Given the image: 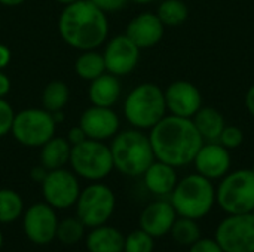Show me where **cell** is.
<instances>
[{
    "label": "cell",
    "instance_id": "cell-3",
    "mask_svg": "<svg viewBox=\"0 0 254 252\" xmlns=\"http://www.w3.org/2000/svg\"><path fill=\"white\" fill-rule=\"evenodd\" d=\"M109 147L115 169L127 177H141L155 162L149 134L135 128L119 131L112 138Z\"/></svg>",
    "mask_w": 254,
    "mask_h": 252
},
{
    "label": "cell",
    "instance_id": "cell-21",
    "mask_svg": "<svg viewBox=\"0 0 254 252\" xmlns=\"http://www.w3.org/2000/svg\"><path fill=\"white\" fill-rule=\"evenodd\" d=\"M124 241L122 232L109 224L92 227L85 235L88 252H124Z\"/></svg>",
    "mask_w": 254,
    "mask_h": 252
},
{
    "label": "cell",
    "instance_id": "cell-15",
    "mask_svg": "<svg viewBox=\"0 0 254 252\" xmlns=\"http://www.w3.org/2000/svg\"><path fill=\"white\" fill-rule=\"evenodd\" d=\"M192 165L199 175L211 181H219L232 169L231 150L223 147L219 141H204Z\"/></svg>",
    "mask_w": 254,
    "mask_h": 252
},
{
    "label": "cell",
    "instance_id": "cell-4",
    "mask_svg": "<svg viewBox=\"0 0 254 252\" xmlns=\"http://www.w3.org/2000/svg\"><path fill=\"white\" fill-rule=\"evenodd\" d=\"M168 198L179 217L199 221L216 206V186L214 181L193 172L179 178Z\"/></svg>",
    "mask_w": 254,
    "mask_h": 252
},
{
    "label": "cell",
    "instance_id": "cell-17",
    "mask_svg": "<svg viewBox=\"0 0 254 252\" xmlns=\"http://www.w3.org/2000/svg\"><path fill=\"white\" fill-rule=\"evenodd\" d=\"M177 212L174 211L170 201L159 199L149 203L140 214L138 224L146 233L155 239L170 235L174 221L177 220Z\"/></svg>",
    "mask_w": 254,
    "mask_h": 252
},
{
    "label": "cell",
    "instance_id": "cell-28",
    "mask_svg": "<svg viewBox=\"0 0 254 252\" xmlns=\"http://www.w3.org/2000/svg\"><path fill=\"white\" fill-rule=\"evenodd\" d=\"M156 15L167 27H180L189 18V9L182 0H162L156 9Z\"/></svg>",
    "mask_w": 254,
    "mask_h": 252
},
{
    "label": "cell",
    "instance_id": "cell-39",
    "mask_svg": "<svg viewBox=\"0 0 254 252\" xmlns=\"http://www.w3.org/2000/svg\"><path fill=\"white\" fill-rule=\"evenodd\" d=\"M244 104H246V108H247L249 114L254 119V85H252L247 89V94L244 97Z\"/></svg>",
    "mask_w": 254,
    "mask_h": 252
},
{
    "label": "cell",
    "instance_id": "cell-24",
    "mask_svg": "<svg viewBox=\"0 0 254 252\" xmlns=\"http://www.w3.org/2000/svg\"><path fill=\"white\" fill-rule=\"evenodd\" d=\"M74 71L76 74L83 80H94L103 73H106V64L103 53L97 52L95 49L91 50H82V53L77 56L74 62Z\"/></svg>",
    "mask_w": 254,
    "mask_h": 252
},
{
    "label": "cell",
    "instance_id": "cell-7",
    "mask_svg": "<svg viewBox=\"0 0 254 252\" xmlns=\"http://www.w3.org/2000/svg\"><path fill=\"white\" fill-rule=\"evenodd\" d=\"M68 165L79 178L91 183L103 181L115 169L109 144L89 138L71 147Z\"/></svg>",
    "mask_w": 254,
    "mask_h": 252
},
{
    "label": "cell",
    "instance_id": "cell-37",
    "mask_svg": "<svg viewBox=\"0 0 254 252\" xmlns=\"http://www.w3.org/2000/svg\"><path fill=\"white\" fill-rule=\"evenodd\" d=\"M10 88H12V83H10L9 76L3 70H0V98H4L10 92Z\"/></svg>",
    "mask_w": 254,
    "mask_h": 252
},
{
    "label": "cell",
    "instance_id": "cell-26",
    "mask_svg": "<svg viewBox=\"0 0 254 252\" xmlns=\"http://www.w3.org/2000/svg\"><path fill=\"white\" fill-rule=\"evenodd\" d=\"M173 241L180 247H190L196 241L202 238V230L198 223V220L186 218V217H177L174 221L171 232H170Z\"/></svg>",
    "mask_w": 254,
    "mask_h": 252
},
{
    "label": "cell",
    "instance_id": "cell-2",
    "mask_svg": "<svg viewBox=\"0 0 254 252\" xmlns=\"http://www.w3.org/2000/svg\"><path fill=\"white\" fill-rule=\"evenodd\" d=\"M58 33L68 46L80 52L97 49L109 37L107 13L89 0H77L60 13Z\"/></svg>",
    "mask_w": 254,
    "mask_h": 252
},
{
    "label": "cell",
    "instance_id": "cell-41",
    "mask_svg": "<svg viewBox=\"0 0 254 252\" xmlns=\"http://www.w3.org/2000/svg\"><path fill=\"white\" fill-rule=\"evenodd\" d=\"M129 1H132L135 4H149V3H153L156 0H129Z\"/></svg>",
    "mask_w": 254,
    "mask_h": 252
},
{
    "label": "cell",
    "instance_id": "cell-19",
    "mask_svg": "<svg viewBox=\"0 0 254 252\" xmlns=\"http://www.w3.org/2000/svg\"><path fill=\"white\" fill-rule=\"evenodd\" d=\"M144 187L155 196L158 198H167L171 195V192L174 190L177 181H179V175H177V168L156 160L144 171V174L141 175Z\"/></svg>",
    "mask_w": 254,
    "mask_h": 252
},
{
    "label": "cell",
    "instance_id": "cell-11",
    "mask_svg": "<svg viewBox=\"0 0 254 252\" xmlns=\"http://www.w3.org/2000/svg\"><path fill=\"white\" fill-rule=\"evenodd\" d=\"M40 187L43 202L55 211H64L74 206L82 190L79 177L65 168L48 171Z\"/></svg>",
    "mask_w": 254,
    "mask_h": 252
},
{
    "label": "cell",
    "instance_id": "cell-29",
    "mask_svg": "<svg viewBox=\"0 0 254 252\" xmlns=\"http://www.w3.org/2000/svg\"><path fill=\"white\" fill-rule=\"evenodd\" d=\"M85 229H86L85 224L76 215L74 217H65V218L58 221L55 239L65 247L76 245L85 239V235H86Z\"/></svg>",
    "mask_w": 254,
    "mask_h": 252
},
{
    "label": "cell",
    "instance_id": "cell-25",
    "mask_svg": "<svg viewBox=\"0 0 254 252\" xmlns=\"http://www.w3.org/2000/svg\"><path fill=\"white\" fill-rule=\"evenodd\" d=\"M70 100V88L63 80L49 82L42 92V108L49 113L63 111Z\"/></svg>",
    "mask_w": 254,
    "mask_h": 252
},
{
    "label": "cell",
    "instance_id": "cell-9",
    "mask_svg": "<svg viewBox=\"0 0 254 252\" xmlns=\"http://www.w3.org/2000/svg\"><path fill=\"white\" fill-rule=\"evenodd\" d=\"M57 122L45 108H24L15 114L10 134L24 147H42L55 135Z\"/></svg>",
    "mask_w": 254,
    "mask_h": 252
},
{
    "label": "cell",
    "instance_id": "cell-23",
    "mask_svg": "<svg viewBox=\"0 0 254 252\" xmlns=\"http://www.w3.org/2000/svg\"><path fill=\"white\" fill-rule=\"evenodd\" d=\"M192 120L204 141H217L223 128L226 126L225 116L217 108L208 105H202Z\"/></svg>",
    "mask_w": 254,
    "mask_h": 252
},
{
    "label": "cell",
    "instance_id": "cell-40",
    "mask_svg": "<svg viewBox=\"0 0 254 252\" xmlns=\"http://www.w3.org/2000/svg\"><path fill=\"white\" fill-rule=\"evenodd\" d=\"M25 1L27 0H0V4L7 6V7H16V6H21Z\"/></svg>",
    "mask_w": 254,
    "mask_h": 252
},
{
    "label": "cell",
    "instance_id": "cell-5",
    "mask_svg": "<svg viewBox=\"0 0 254 252\" xmlns=\"http://www.w3.org/2000/svg\"><path fill=\"white\" fill-rule=\"evenodd\" d=\"M167 114L164 89L156 83H140L125 97L124 117L131 128L150 131Z\"/></svg>",
    "mask_w": 254,
    "mask_h": 252
},
{
    "label": "cell",
    "instance_id": "cell-10",
    "mask_svg": "<svg viewBox=\"0 0 254 252\" xmlns=\"http://www.w3.org/2000/svg\"><path fill=\"white\" fill-rule=\"evenodd\" d=\"M225 252H254V212L226 215L214 230Z\"/></svg>",
    "mask_w": 254,
    "mask_h": 252
},
{
    "label": "cell",
    "instance_id": "cell-16",
    "mask_svg": "<svg viewBox=\"0 0 254 252\" xmlns=\"http://www.w3.org/2000/svg\"><path fill=\"white\" fill-rule=\"evenodd\" d=\"M79 126L89 140L107 141L119 132L121 120L112 107L91 105L82 113Z\"/></svg>",
    "mask_w": 254,
    "mask_h": 252
},
{
    "label": "cell",
    "instance_id": "cell-27",
    "mask_svg": "<svg viewBox=\"0 0 254 252\" xmlns=\"http://www.w3.org/2000/svg\"><path fill=\"white\" fill-rule=\"evenodd\" d=\"M24 199L12 189H0V226L10 224L22 217Z\"/></svg>",
    "mask_w": 254,
    "mask_h": 252
},
{
    "label": "cell",
    "instance_id": "cell-31",
    "mask_svg": "<svg viewBox=\"0 0 254 252\" xmlns=\"http://www.w3.org/2000/svg\"><path fill=\"white\" fill-rule=\"evenodd\" d=\"M223 147L228 150H237L243 146L244 143V132L240 126L237 125H226L217 140Z\"/></svg>",
    "mask_w": 254,
    "mask_h": 252
},
{
    "label": "cell",
    "instance_id": "cell-34",
    "mask_svg": "<svg viewBox=\"0 0 254 252\" xmlns=\"http://www.w3.org/2000/svg\"><path fill=\"white\" fill-rule=\"evenodd\" d=\"M89 1L95 4L104 13H113V12L124 9L129 0H89Z\"/></svg>",
    "mask_w": 254,
    "mask_h": 252
},
{
    "label": "cell",
    "instance_id": "cell-22",
    "mask_svg": "<svg viewBox=\"0 0 254 252\" xmlns=\"http://www.w3.org/2000/svg\"><path fill=\"white\" fill-rule=\"evenodd\" d=\"M71 154V144L64 137H52L40 147V165L48 171L60 169L68 165Z\"/></svg>",
    "mask_w": 254,
    "mask_h": 252
},
{
    "label": "cell",
    "instance_id": "cell-1",
    "mask_svg": "<svg viewBox=\"0 0 254 252\" xmlns=\"http://www.w3.org/2000/svg\"><path fill=\"white\" fill-rule=\"evenodd\" d=\"M149 140L156 160L174 168L193 163L204 140L192 119L167 114L149 131Z\"/></svg>",
    "mask_w": 254,
    "mask_h": 252
},
{
    "label": "cell",
    "instance_id": "cell-42",
    "mask_svg": "<svg viewBox=\"0 0 254 252\" xmlns=\"http://www.w3.org/2000/svg\"><path fill=\"white\" fill-rule=\"evenodd\" d=\"M55 1L60 3V4H63V6H67V4H71V3H74L77 0H55Z\"/></svg>",
    "mask_w": 254,
    "mask_h": 252
},
{
    "label": "cell",
    "instance_id": "cell-43",
    "mask_svg": "<svg viewBox=\"0 0 254 252\" xmlns=\"http://www.w3.org/2000/svg\"><path fill=\"white\" fill-rule=\"evenodd\" d=\"M3 247V233H1V229H0V250Z\"/></svg>",
    "mask_w": 254,
    "mask_h": 252
},
{
    "label": "cell",
    "instance_id": "cell-32",
    "mask_svg": "<svg viewBox=\"0 0 254 252\" xmlns=\"http://www.w3.org/2000/svg\"><path fill=\"white\" fill-rule=\"evenodd\" d=\"M15 114L16 113H15L13 107L10 105V102L6 101L4 98H0V138L10 134L13 120H15Z\"/></svg>",
    "mask_w": 254,
    "mask_h": 252
},
{
    "label": "cell",
    "instance_id": "cell-44",
    "mask_svg": "<svg viewBox=\"0 0 254 252\" xmlns=\"http://www.w3.org/2000/svg\"><path fill=\"white\" fill-rule=\"evenodd\" d=\"M250 169H252V171H253V174H254V163H253V166H252V168H250Z\"/></svg>",
    "mask_w": 254,
    "mask_h": 252
},
{
    "label": "cell",
    "instance_id": "cell-33",
    "mask_svg": "<svg viewBox=\"0 0 254 252\" xmlns=\"http://www.w3.org/2000/svg\"><path fill=\"white\" fill-rule=\"evenodd\" d=\"M188 252H225L214 238H201L189 247Z\"/></svg>",
    "mask_w": 254,
    "mask_h": 252
},
{
    "label": "cell",
    "instance_id": "cell-36",
    "mask_svg": "<svg viewBox=\"0 0 254 252\" xmlns=\"http://www.w3.org/2000/svg\"><path fill=\"white\" fill-rule=\"evenodd\" d=\"M10 59H12L10 49L6 45L0 43V70H4L10 64Z\"/></svg>",
    "mask_w": 254,
    "mask_h": 252
},
{
    "label": "cell",
    "instance_id": "cell-38",
    "mask_svg": "<svg viewBox=\"0 0 254 252\" xmlns=\"http://www.w3.org/2000/svg\"><path fill=\"white\" fill-rule=\"evenodd\" d=\"M46 174H48V169H46L45 166L39 165V166H34V168H31V171H30V178H31L34 183H39V184H42V181L45 180Z\"/></svg>",
    "mask_w": 254,
    "mask_h": 252
},
{
    "label": "cell",
    "instance_id": "cell-14",
    "mask_svg": "<svg viewBox=\"0 0 254 252\" xmlns=\"http://www.w3.org/2000/svg\"><path fill=\"white\" fill-rule=\"evenodd\" d=\"M164 95L167 113L177 117L192 119L204 105L201 91L189 80L171 82L164 89Z\"/></svg>",
    "mask_w": 254,
    "mask_h": 252
},
{
    "label": "cell",
    "instance_id": "cell-18",
    "mask_svg": "<svg viewBox=\"0 0 254 252\" xmlns=\"http://www.w3.org/2000/svg\"><path fill=\"white\" fill-rule=\"evenodd\" d=\"M165 33V25L158 18L156 12H141L134 16L125 30V34L140 48L149 49L156 46Z\"/></svg>",
    "mask_w": 254,
    "mask_h": 252
},
{
    "label": "cell",
    "instance_id": "cell-30",
    "mask_svg": "<svg viewBox=\"0 0 254 252\" xmlns=\"http://www.w3.org/2000/svg\"><path fill=\"white\" fill-rule=\"evenodd\" d=\"M155 238L146 233L143 229H135L125 236L124 252H153Z\"/></svg>",
    "mask_w": 254,
    "mask_h": 252
},
{
    "label": "cell",
    "instance_id": "cell-8",
    "mask_svg": "<svg viewBox=\"0 0 254 252\" xmlns=\"http://www.w3.org/2000/svg\"><path fill=\"white\" fill-rule=\"evenodd\" d=\"M74 208L76 217L85 227H98L107 224L112 218L116 208V196L107 184L94 181L80 190Z\"/></svg>",
    "mask_w": 254,
    "mask_h": 252
},
{
    "label": "cell",
    "instance_id": "cell-12",
    "mask_svg": "<svg viewBox=\"0 0 254 252\" xmlns=\"http://www.w3.org/2000/svg\"><path fill=\"white\" fill-rule=\"evenodd\" d=\"M57 211L46 202L28 206L22 214V230L25 238L34 245H48L55 239L58 227Z\"/></svg>",
    "mask_w": 254,
    "mask_h": 252
},
{
    "label": "cell",
    "instance_id": "cell-13",
    "mask_svg": "<svg viewBox=\"0 0 254 252\" xmlns=\"http://www.w3.org/2000/svg\"><path fill=\"white\" fill-rule=\"evenodd\" d=\"M101 53L106 71L118 77H124L137 68L141 49L124 33L106 40L104 50Z\"/></svg>",
    "mask_w": 254,
    "mask_h": 252
},
{
    "label": "cell",
    "instance_id": "cell-35",
    "mask_svg": "<svg viewBox=\"0 0 254 252\" xmlns=\"http://www.w3.org/2000/svg\"><path fill=\"white\" fill-rule=\"evenodd\" d=\"M67 141L71 144V147L73 146H76V144H79V143H82V141H85L88 137L85 135V132H83V129L77 125V126H73V128H70L68 129V132H67Z\"/></svg>",
    "mask_w": 254,
    "mask_h": 252
},
{
    "label": "cell",
    "instance_id": "cell-20",
    "mask_svg": "<svg viewBox=\"0 0 254 252\" xmlns=\"http://www.w3.org/2000/svg\"><path fill=\"white\" fill-rule=\"evenodd\" d=\"M119 79L121 77L106 71L97 79L91 80L88 88V97L91 104L98 107H113L119 101L122 94Z\"/></svg>",
    "mask_w": 254,
    "mask_h": 252
},
{
    "label": "cell",
    "instance_id": "cell-6",
    "mask_svg": "<svg viewBox=\"0 0 254 252\" xmlns=\"http://www.w3.org/2000/svg\"><path fill=\"white\" fill-rule=\"evenodd\" d=\"M216 205L226 214L254 212V174L252 169H231L216 186Z\"/></svg>",
    "mask_w": 254,
    "mask_h": 252
}]
</instances>
